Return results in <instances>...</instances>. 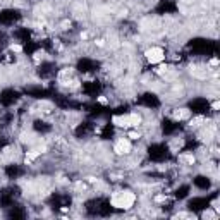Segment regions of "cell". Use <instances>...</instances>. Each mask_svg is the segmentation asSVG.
Returning a JSON list of instances; mask_svg holds the SVG:
<instances>
[{"mask_svg":"<svg viewBox=\"0 0 220 220\" xmlns=\"http://www.w3.org/2000/svg\"><path fill=\"white\" fill-rule=\"evenodd\" d=\"M112 122L115 126H119V127H129V119H127V115H115L114 119H112Z\"/></svg>","mask_w":220,"mask_h":220,"instance_id":"4","label":"cell"},{"mask_svg":"<svg viewBox=\"0 0 220 220\" xmlns=\"http://www.w3.org/2000/svg\"><path fill=\"white\" fill-rule=\"evenodd\" d=\"M10 50H12V52H17V53H19V52H21V45H12V47H10Z\"/></svg>","mask_w":220,"mask_h":220,"instance_id":"12","label":"cell"},{"mask_svg":"<svg viewBox=\"0 0 220 220\" xmlns=\"http://www.w3.org/2000/svg\"><path fill=\"white\" fill-rule=\"evenodd\" d=\"M167 69H169L167 65H160V67L156 69V72H158V74H165V72H167Z\"/></svg>","mask_w":220,"mask_h":220,"instance_id":"10","label":"cell"},{"mask_svg":"<svg viewBox=\"0 0 220 220\" xmlns=\"http://www.w3.org/2000/svg\"><path fill=\"white\" fill-rule=\"evenodd\" d=\"M186 117H189L188 108H181V110H177V112L174 114V119H175V121H182V119H186Z\"/></svg>","mask_w":220,"mask_h":220,"instance_id":"5","label":"cell"},{"mask_svg":"<svg viewBox=\"0 0 220 220\" xmlns=\"http://www.w3.org/2000/svg\"><path fill=\"white\" fill-rule=\"evenodd\" d=\"M131 151V143H129V139H119L117 143H115V153L117 155H126V153H129Z\"/></svg>","mask_w":220,"mask_h":220,"instance_id":"3","label":"cell"},{"mask_svg":"<svg viewBox=\"0 0 220 220\" xmlns=\"http://www.w3.org/2000/svg\"><path fill=\"white\" fill-rule=\"evenodd\" d=\"M210 65H219V58H212V60H210Z\"/></svg>","mask_w":220,"mask_h":220,"instance_id":"15","label":"cell"},{"mask_svg":"<svg viewBox=\"0 0 220 220\" xmlns=\"http://www.w3.org/2000/svg\"><path fill=\"white\" fill-rule=\"evenodd\" d=\"M203 122V117H201V115H200V117H194V119H193V121H191V126H200V124Z\"/></svg>","mask_w":220,"mask_h":220,"instance_id":"9","label":"cell"},{"mask_svg":"<svg viewBox=\"0 0 220 220\" xmlns=\"http://www.w3.org/2000/svg\"><path fill=\"white\" fill-rule=\"evenodd\" d=\"M98 102H100L102 105H107V103H108V100H107L105 96H98Z\"/></svg>","mask_w":220,"mask_h":220,"instance_id":"13","label":"cell"},{"mask_svg":"<svg viewBox=\"0 0 220 220\" xmlns=\"http://www.w3.org/2000/svg\"><path fill=\"white\" fill-rule=\"evenodd\" d=\"M213 110H219V108H220V102H213Z\"/></svg>","mask_w":220,"mask_h":220,"instance_id":"14","label":"cell"},{"mask_svg":"<svg viewBox=\"0 0 220 220\" xmlns=\"http://www.w3.org/2000/svg\"><path fill=\"white\" fill-rule=\"evenodd\" d=\"M36 156H38V151H34V150H33V151H28V155H26V162L29 163L31 160H34Z\"/></svg>","mask_w":220,"mask_h":220,"instance_id":"7","label":"cell"},{"mask_svg":"<svg viewBox=\"0 0 220 220\" xmlns=\"http://www.w3.org/2000/svg\"><path fill=\"white\" fill-rule=\"evenodd\" d=\"M127 119H129V126H139L141 124V115L139 114H129Z\"/></svg>","mask_w":220,"mask_h":220,"instance_id":"6","label":"cell"},{"mask_svg":"<svg viewBox=\"0 0 220 220\" xmlns=\"http://www.w3.org/2000/svg\"><path fill=\"white\" fill-rule=\"evenodd\" d=\"M146 60L150 62V64H158V62H162L163 60V50L162 48H158V47H153V48H150L146 50Z\"/></svg>","mask_w":220,"mask_h":220,"instance_id":"2","label":"cell"},{"mask_svg":"<svg viewBox=\"0 0 220 220\" xmlns=\"http://www.w3.org/2000/svg\"><path fill=\"white\" fill-rule=\"evenodd\" d=\"M129 138L131 139H139V132H136V131H131V132H129Z\"/></svg>","mask_w":220,"mask_h":220,"instance_id":"11","label":"cell"},{"mask_svg":"<svg viewBox=\"0 0 220 220\" xmlns=\"http://www.w3.org/2000/svg\"><path fill=\"white\" fill-rule=\"evenodd\" d=\"M134 201H136V194L131 191H119V193H114L110 198V203L115 208H122V210H129Z\"/></svg>","mask_w":220,"mask_h":220,"instance_id":"1","label":"cell"},{"mask_svg":"<svg viewBox=\"0 0 220 220\" xmlns=\"http://www.w3.org/2000/svg\"><path fill=\"white\" fill-rule=\"evenodd\" d=\"M181 160H184V162H188V163H194V156L193 155H182Z\"/></svg>","mask_w":220,"mask_h":220,"instance_id":"8","label":"cell"}]
</instances>
